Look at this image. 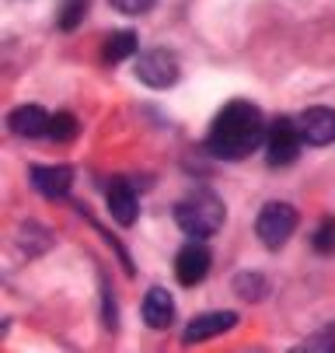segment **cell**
<instances>
[{
  "label": "cell",
  "mask_w": 335,
  "mask_h": 353,
  "mask_svg": "<svg viewBox=\"0 0 335 353\" xmlns=\"http://www.w3.org/2000/svg\"><path fill=\"white\" fill-rule=\"evenodd\" d=\"M266 119L259 112V105L252 102H230L210 126L206 147L210 154L224 158V161H237V158H248L252 150L266 140Z\"/></svg>",
  "instance_id": "cell-1"
},
{
  "label": "cell",
  "mask_w": 335,
  "mask_h": 353,
  "mask_svg": "<svg viewBox=\"0 0 335 353\" xmlns=\"http://www.w3.org/2000/svg\"><path fill=\"white\" fill-rule=\"evenodd\" d=\"M224 217H227V207H224V199L213 196V192H196V196L182 199V203L175 207V224L188 238H210V234H217Z\"/></svg>",
  "instance_id": "cell-2"
},
{
  "label": "cell",
  "mask_w": 335,
  "mask_h": 353,
  "mask_svg": "<svg viewBox=\"0 0 335 353\" xmlns=\"http://www.w3.org/2000/svg\"><path fill=\"white\" fill-rule=\"evenodd\" d=\"M297 231V210L290 203H266L259 210V221H255V234L262 245L269 248H279L290 241V234Z\"/></svg>",
  "instance_id": "cell-3"
},
{
  "label": "cell",
  "mask_w": 335,
  "mask_h": 353,
  "mask_svg": "<svg viewBox=\"0 0 335 353\" xmlns=\"http://www.w3.org/2000/svg\"><path fill=\"white\" fill-rule=\"evenodd\" d=\"M210 266H213V256H210V245H203V238H188V245H182V252L175 256V276L182 287L203 283Z\"/></svg>",
  "instance_id": "cell-4"
},
{
  "label": "cell",
  "mask_w": 335,
  "mask_h": 353,
  "mask_svg": "<svg viewBox=\"0 0 335 353\" xmlns=\"http://www.w3.org/2000/svg\"><path fill=\"white\" fill-rule=\"evenodd\" d=\"M301 123H294V119H286V116H279V119H272L269 123V133H266V143H269V161L276 165V168H283V165H290L294 158H297V150H301Z\"/></svg>",
  "instance_id": "cell-5"
},
{
  "label": "cell",
  "mask_w": 335,
  "mask_h": 353,
  "mask_svg": "<svg viewBox=\"0 0 335 353\" xmlns=\"http://www.w3.org/2000/svg\"><path fill=\"white\" fill-rule=\"evenodd\" d=\"M136 77L147 88H171L178 81V60L168 49H147L136 57Z\"/></svg>",
  "instance_id": "cell-6"
},
{
  "label": "cell",
  "mask_w": 335,
  "mask_h": 353,
  "mask_svg": "<svg viewBox=\"0 0 335 353\" xmlns=\"http://www.w3.org/2000/svg\"><path fill=\"white\" fill-rule=\"evenodd\" d=\"M105 199H109V214L116 217V224H122V228L136 224L140 203H136V189L126 179H112L109 189H105Z\"/></svg>",
  "instance_id": "cell-7"
},
{
  "label": "cell",
  "mask_w": 335,
  "mask_h": 353,
  "mask_svg": "<svg viewBox=\"0 0 335 353\" xmlns=\"http://www.w3.org/2000/svg\"><path fill=\"white\" fill-rule=\"evenodd\" d=\"M301 137L311 147H325L335 140V112L332 109H307L301 116Z\"/></svg>",
  "instance_id": "cell-8"
},
{
  "label": "cell",
  "mask_w": 335,
  "mask_h": 353,
  "mask_svg": "<svg viewBox=\"0 0 335 353\" xmlns=\"http://www.w3.org/2000/svg\"><path fill=\"white\" fill-rule=\"evenodd\" d=\"M140 315H143V322H147L151 329L171 325V319H175V301H171V294H168L164 287H151L147 294H143Z\"/></svg>",
  "instance_id": "cell-9"
},
{
  "label": "cell",
  "mask_w": 335,
  "mask_h": 353,
  "mask_svg": "<svg viewBox=\"0 0 335 353\" xmlns=\"http://www.w3.org/2000/svg\"><path fill=\"white\" fill-rule=\"evenodd\" d=\"M32 185L45 196V199H63L74 185V172L63 165H50V168H32Z\"/></svg>",
  "instance_id": "cell-10"
},
{
  "label": "cell",
  "mask_w": 335,
  "mask_h": 353,
  "mask_svg": "<svg viewBox=\"0 0 335 353\" xmlns=\"http://www.w3.org/2000/svg\"><path fill=\"white\" fill-rule=\"evenodd\" d=\"M234 325H237V315H234V312H210V315H199V319L188 322L185 343L213 339V336H220V332H227V329H234Z\"/></svg>",
  "instance_id": "cell-11"
},
{
  "label": "cell",
  "mask_w": 335,
  "mask_h": 353,
  "mask_svg": "<svg viewBox=\"0 0 335 353\" xmlns=\"http://www.w3.org/2000/svg\"><path fill=\"white\" fill-rule=\"evenodd\" d=\"M50 112L39 105H21L11 112V130L18 137H50Z\"/></svg>",
  "instance_id": "cell-12"
},
{
  "label": "cell",
  "mask_w": 335,
  "mask_h": 353,
  "mask_svg": "<svg viewBox=\"0 0 335 353\" xmlns=\"http://www.w3.org/2000/svg\"><path fill=\"white\" fill-rule=\"evenodd\" d=\"M136 49H140L136 32H112L105 39V63H122V60L136 57Z\"/></svg>",
  "instance_id": "cell-13"
},
{
  "label": "cell",
  "mask_w": 335,
  "mask_h": 353,
  "mask_svg": "<svg viewBox=\"0 0 335 353\" xmlns=\"http://www.w3.org/2000/svg\"><path fill=\"white\" fill-rule=\"evenodd\" d=\"M87 14V0H60V11H56V25L63 32H74Z\"/></svg>",
  "instance_id": "cell-14"
},
{
  "label": "cell",
  "mask_w": 335,
  "mask_h": 353,
  "mask_svg": "<svg viewBox=\"0 0 335 353\" xmlns=\"http://www.w3.org/2000/svg\"><path fill=\"white\" fill-rule=\"evenodd\" d=\"M74 133H77V119H74L70 112H56V116L50 119V137H53V140L67 143V140H74Z\"/></svg>",
  "instance_id": "cell-15"
},
{
  "label": "cell",
  "mask_w": 335,
  "mask_h": 353,
  "mask_svg": "<svg viewBox=\"0 0 335 353\" xmlns=\"http://www.w3.org/2000/svg\"><path fill=\"white\" fill-rule=\"evenodd\" d=\"M311 245H314V252H321V256H328V252L335 248V221H332V217H325V221L318 224Z\"/></svg>",
  "instance_id": "cell-16"
},
{
  "label": "cell",
  "mask_w": 335,
  "mask_h": 353,
  "mask_svg": "<svg viewBox=\"0 0 335 353\" xmlns=\"http://www.w3.org/2000/svg\"><path fill=\"white\" fill-rule=\"evenodd\" d=\"M112 8L122 14H147L154 8V0H112Z\"/></svg>",
  "instance_id": "cell-17"
},
{
  "label": "cell",
  "mask_w": 335,
  "mask_h": 353,
  "mask_svg": "<svg viewBox=\"0 0 335 353\" xmlns=\"http://www.w3.org/2000/svg\"><path fill=\"white\" fill-rule=\"evenodd\" d=\"M304 346H307V350H328V346H335V325H328V329H325V336L307 339Z\"/></svg>",
  "instance_id": "cell-18"
}]
</instances>
